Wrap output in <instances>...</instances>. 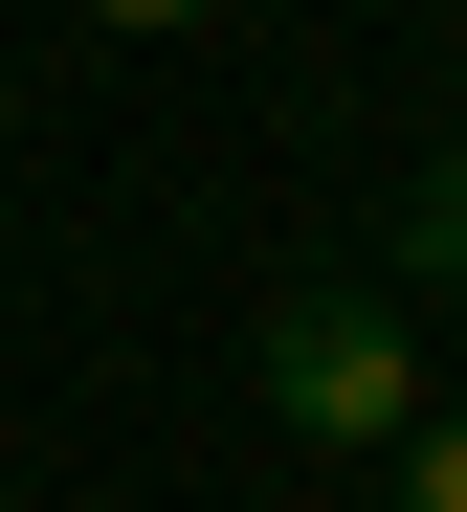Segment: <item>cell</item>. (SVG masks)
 Returning a JSON list of instances; mask_svg holds the SVG:
<instances>
[{"mask_svg":"<svg viewBox=\"0 0 467 512\" xmlns=\"http://www.w3.org/2000/svg\"><path fill=\"white\" fill-rule=\"evenodd\" d=\"M401 290H467V134L423 156V201H401Z\"/></svg>","mask_w":467,"mask_h":512,"instance_id":"2","label":"cell"},{"mask_svg":"<svg viewBox=\"0 0 467 512\" xmlns=\"http://www.w3.org/2000/svg\"><path fill=\"white\" fill-rule=\"evenodd\" d=\"M401 512H467V423L423 401V446H401Z\"/></svg>","mask_w":467,"mask_h":512,"instance_id":"3","label":"cell"},{"mask_svg":"<svg viewBox=\"0 0 467 512\" xmlns=\"http://www.w3.org/2000/svg\"><path fill=\"white\" fill-rule=\"evenodd\" d=\"M89 23H201V0H89Z\"/></svg>","mask_w":467,"mask_h":512,"instance_id":"4","label":"cell"},{"mask_svg":"<svg viewBox=\"0 0 467 512\" xmlns=\"http://www.w3.org/2000/svg\"><path fill=\"white\" fill-rule=\"evenodd\" d=\"M267 401H290V446H423V334H401V290H290V312H267Z\"/></svg>","mask_w":467,"mask_h":512,"instance_id":"1","label":"cell"}]
</instances>
